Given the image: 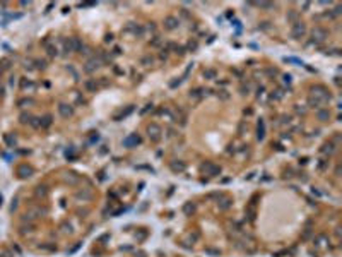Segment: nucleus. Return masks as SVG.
Returning a JSON list of instances; mask_svg holds the SVG:
<instances>
[{
    "instance_id": "obj_1",
    "label": "nucleus",
    "mask_w": 342,
    "mask_h": 257,
    "mask_svg": "<svg viewBox=\"0 0 342 257\" xmlns=\"http://www.w3.org/2000/svg\"><path fill=\"white\" fill-rule=\"evenodd\" d=\"M311 96H313V98H316L318 101H321V105H323V103H327L328 99L332 98V96H330V93L327 91V88H325V86H320V84H318V86H313V88H311Z\"/></svg>"
},
{
    "instance_id": "obj_2",
    "label": "nucleus",
    "mask_w": 342,
    "mask_h": 257,
    "mask_svg": "<svg viewBox=\"0 0 342 257\" xmlns=\"http://www.w3.org/2000/svg\"><path fill=\"white\" fill-rule=\"evenodd\" d=\"M305 33H306V26L303 24V22L296 21L293 24V29H291V36H293L294 40H299V38H303L305 36Z\"/></svg>"
},
{
    "instance_id": "obj_3",
    "label": "nucleus",
    "mask_w": 342,
    "mask_h": 257,
    "mask_svg": "<svg viewBox=\"0 0 342 257\" xmlns=\"http://www.w3.org/2000/svg\"><path fill=\"white\" fill-rule=\"evenodd\" d=\"M103 65V60L98 57V58H91V60H87V63H86V67H84V70L87 72V74H91V72H94V70H98L99 67Z\"/></svg>"
},
{
    "instance_id": "obj_4",
    "label": "nucleus",
    "mask_w": 342,
    "mask_h": 257,
    "mask_svg": "<svg viewBox=\"0 0 342 257\" xmlns=\"http://www.w3.org/2000/svg\"><path fill=\"white\" fill-rule=\"evenodd\" d=\"M325 38H327V31L323 28H313V31H311V40H313V43H321L325 41Z\"/></svg>"
},
{
    "instance_id": "obj_5",
    "label": "nucleus",
    "mask_w": 342,
    "mask_h": 257,
    "mask_svg": "<svg viewBox=\"0 0 342 257\" xmlns=\"http://www.w3.org/2000/svg\"><path fill=\"white\" fill-rule=\"evenodd\" d=\"M147 132H149V137L152 141H157L159 139V134H161V127L157 124H150L149 127H147Z\"/></svg>"
},
{
    "instance_id": "obj_6",
    "label": "nucleus",
    "mask_w": 342,
    "mask_h": 257,
    "mask_svg": "<svg viewBox=\"0 0 342 257\" xmlns=\"http://www.w3.org/2000/svg\"><path fill=\"white\" fill-rule=\"evenodd\" d=\"M202 170H204L207 175H212V177H216V175L221 173V168L216 166V165H212V163H205V165H202Z\"/></svg>"
},
{
    "instance_id": "obj_7",
    "label": "nucleus",
    "mask_w": 342,
    "mask_h": 257,
    "mask_svg": "<svg viewBox=\"0 0 342 257\" xmlns=\"http://www.w3.org/2000/svg\"><path fill=\"white\" fill-rule=\"evenodd\" d=\"M180 26V19H176L175 15H168L166 19H164V28L166 29H175Z\"/></svg>"
},
{
    "instance_id": "obj_8",
    "label": "nucleus",
    "mask_w": 342,
    "mask_h": 257,
    "mask_svg": "<svg viewBox=\"0 0 342 257\" xmlns=\"http://www.w3.org/2000/svg\"><path fill=\"white\" fill-rule=\"evenodd\" d=\"M140 142V137L137 135V134H132V135H128V137H125L123 139V146L125 147H132V146H137Z\"/></svg>"
},
{
    "instance_id": "obj_9",
    "label": "nucleus",
    "mask_w": 342,
    "mask_h": 257,
    "mask_svg": "<svg viewBox=\"0 0 342 257\" xmlns=\"http://www.w3.org/2000/svg\"><path fill=\"white\" fill-rule=\"evenodd\" d=\"M58 111H60V115L63 118H68L70 115H72V111H74V110H72V106H70V105L60 103V105H58Z\"/></svg>"
},
{
    "instance_id": "obj_10",
    "label": "nucleus",
    "mask_w": 342,
    "mask_h": 257,
    "mask_svg": "<svg viewBox=\"0 0 342 257\" xmlns=\"http://www.w3.org/2000/svg\"><path fill=\"white\" fill-rule=\"evenodd\" d=\"M316 117H318V120L325 122V120H328V117H330V111L328 110H318L316 111Z\"/></svg>"
},
{
    "instance_id": "obj_11",
    "label": "nucleus",
    "mask_w": 342,
    "mask_h": 257,
    "mask_svg": "<svg viewBox=\"0 0 342 257\" xmlns=\"http://www.w3.org/2000/svg\"><path fill=\"white\" fill-rule=\"evenodd\" d=\"M70 41H72V48H74V52H81V48L84 46L79 38H70Z\"/></svg>"
},
{
    "instance_id": "obj_12",
    "label": "nucleus",
    "mask_w": 342,
    "mask_h": 257,
    "mask_svg": "<svg viewBox=\"0 0 342 257\" xmlns=\"http://www.w3.org/2000/svg\"><path fill=\"white\" fill-rule=\"evenodd\" d=\"M84 86H86V89H87V91H92V93H94L96 88H98L96 81H91V79H89V81H86V82H84Z\"/></svg>"
},
{
    "instance_id": "obj_13",
    "label": "nucleus",
    "mask_w": 342,
    "mask_h": 257,
    "mask_svg": "<svg viewBox=\"0 0 342 257\" xmlns=\"http://www.w3.org/2000/svg\"><path fill=\"white\" fill-rule=\"evenodd\" d=\"M257 137H258L260 141L265 137V127H263V122H262V120L258 122V134H257Z\"/></svg>"
},
{
    "instance_id": "obj_14",
    "label": "nucleus",
    "mask_w": 342,
    "mask_h": 257,
    "mask_svg": "<svg viewBox=\"0 0 342 257\" xmlns=\"http://www.w3.org/2000/svg\"><path fill=\"white\" fill-rule=\"evenodd\" d=\"M217 204H219V209H228L231 206V199H229V197H224V199L221 202H217Z\"/></svg>"
},
{
    "instance_id": "obj_15",
    "label": "nucleus",
    "mask_w": 342,
    "mask_h": 257,
    "mask_svg": "<svg viewBox=\"0 0 342 257\" xmlns=\"http://www.w3.org/2000/svg\"><path fill=\"white\" fill-rule=\"evenodd\" d=\"M40 125H43V127H50V125H51V115H45V117L40 120Z\"/></svg>"
},
{
    "instance_id": "obj_16",
    "label": "nucleus",
    "mask_w": 342,
    "mask_h": 257,
    "mask_svg": "<svg viewBox=\"0 0 342 257\" xmlns=\"http://www.w3.org/2000/svg\"><path fill=\"white\" fill-rule=\"evenodd\" d=\"M204 77L205 79H216V70L214 69H205L204 70Z\"/></svg>"
},
{
    "instance_id": "obj_17",
    "label": "nucleus",
    "mask_w": 342,
    "mask_h": 257,
    "mask_svg": "<svg viewBox=\"0 0 342 257\" xmlns=\"http://www.w3.org/2000/svg\"><path fill=\"white\" fill-rule=\"evenodd\" d=\"M202 93H207V91L202 89V88H197V89L190 91V96H192V98H200V96H202Z\"/></svg>"
},
{
    "instance_id": "obj_18",
    "label": "nucleus",
    "mask_w": 342,
    "mask_h": 257,
    "mask_svg": "<svg viewBox=\"0 0 342 257\" xmlns=\"http://www.w3.org/2000/svg\"><path fill=\"white\" fill-rule=\"evenodd\" d=\"M152 62H154V58L150 55H145L140 58V63H142V65H152Z\"/></svg>"
},
{
    "instance_id": "obj_19",
    "label": "nucleus",
    "mask_w": 342,
    "mask_h": 257,
    "mask_svg": "<svg viewBox=\"0 0 342 257\" xmlns=\"http://www.w3.org/2000/svg\"><path fill=\"white\" fill-rule=\"evenodd\" d=\"M171 170H173V172H183L185 165L183 163H171Z\"/></svg>"
},
{
    "instance_id": "obj_20",
    "label": "nucleus",
    "mask_w": 342,
    "mask_h": 257,
    "mask_svg": "<svg viewBox=\"0 0 342 257\" xmlns=\"http://www.w3.org/2000/svg\"><path fill=\"white\" fill-rule=\"evenodd\" d=\"M308 105H310V106H315V108H318V106L321 105V101H318V99H316V98H313V96H310V98H308Z\"/></svg>"
},
{
    "instance_id": "obj_21",
    "label": "nucleus",
    "mask_w": 342,
    "mask_h": 257,
    "mask_svg": "<svg viewBox=\"0 0 342 257\" xmlns=\"http://www.w3.org/2000/svg\"><path fill=\"white\" fill-rule=\"evenodd\" d=\"M193 209H195V208H193V204H192V202H186V204L183 206V213H185V214H192V213H193Z\"/></svg>"
},
{
    "instance_id": "obj_22",
    "label": "nucleus",
    "mask_w": 342,
    "mask_h": 257,
    "mask_svg": "<svg viewBox=\"0 0 342 257\" xmlns=\"http://www.w3.org/2000/svg\"><path fill=\"white\" fill-rule=\"evenodd\" d=\"M334 144L332 142H328V144H325V146L321 147V153H334Z\"/></svg>"
},
{
    "instance_id": "obj_23",
    "label": "nucleus",
    "mask_w": 342,
    "mask_h": 257,
    "mask_svg": "<svg viewBox=\"0 0 342 257\" xmlns=\"http://www.w3.org/2000/svg\"><path fill=\"white\" fill-rule=\"evenodd\" d=\"M19 173H21V177H29V175H31V168L21 166V168H19Z\"/></svg>"
},
{
    "instance_id": "obj_24",
    "label": "nucleus",
    "mask_w": 342,
    "mask_h": 257,
    "mask_svg": "<svg viewBox=\"0 0 342 257\" xmlns=\"http://www.w3.org/2000/svg\"><path fill=\"white\" fill-rule=\"evenodd\" d=\"M258 7H260V9H272V7H274V4H270V2H260Z\"/></svg>"
},
{
    "instance_id": "obj_25",
    "label": "nucleus",
    "mask_w": 342,
    "mask_h": 257,
    "mask_svg": "<svg viewBox=\"0 0 342 257\" xmlns=\"http://www.w3.org/2000/svg\"><path fill=\"white\" fill-rule=\"evenodd\" d=\"M296 17H298V10H291V12L287 14V19H289V21H296Z\"/></svg>"
},
{
    "instance_id": "obj_26",
    "label": "nucleus",
    "mask_w": 342,
    "mask_h": 257,
    "mask_svg": "<svg viewBox=\"0 0 342 257\" xmlns=\"http://www.w3.org/2000/svg\"><path fill=\"white\" fill-rule=\"evenodd\" d=\"M217 96L221 98V99H228V98H229V94H228V91L221 89V91H219V93H217Z\"/></svg>"
},
{
    "instance_id": "obj_27",
    "label": "nucleus",
    "mask_w": 342,
    "mask_h": 257,
    "mask_svg": "<svg viewBox=\"0 0 342 257\" xmlns=\"http://www.w3.org/2000/svg\"><path fill=\"white\" fill-rule=\"evenodd\" d=\"M181 81H183V79H180V77H178L176 81H171V82H170V88H176V86H180V84H181Z\"/></svg>"
},
{
    "instance_id": "obj_28",
    "label": "nucleus",
    "mask_w": 342,
    "mask_h": 257,
    "mask_svg": "<svg viewBox=\"0 0 342 257\" xmlns=\"http://www.w3.org/2000/svg\"><path fill=\"white\" fill-rule=\"evenodd\" d=\"M48 55H51V57L57 55V48L55 46H48Z\"/></svg>"
},
{
    "instance_id": "obj_29",
    "label": "nucleus",
    "mask_w": 342,
    "mask_h": 257,
    "mask_svg": "<svg viewBox=\"0 0 342 257\" xmlns=\"http://www.w3.org/2000/svg\"><path fill=\"white\" fill-rule=\"evenodd\" d=\"M188 50H192V52H193V50H197V41H190V43H188Z\"/></svg>"
},
{
    "instance_id": "obj_30",
    "label": "nucleus",
    "mask_w": 342,
    "mask_h": 257,
    "mask_svg": "<svg viewBox=\"0 0 342 257\" xmlns=\"http://www.w3.org/2000/svg\"><path fill=\"white\" fill-rule=\"evenodd\" d=\"M45 194H46L45 187H38V195H45Z\"/></svg>"
},
{
    "instance_id": "obj_31",
    "label": "nucleus",
    "mask_w": 342,
    "mask_h": 257,
    "mask_svg": "<svg viewBox=\"0 0 342 257\" xmlns=\"http://www.w3.org/2000/svg\"><path fill=\"white\" fill-rule=\"evenodd\" d=\"M176 53L183 55V53H185V48H183V46H176Z\"/></svg>"
},
{
    "instance_id": "obj_32",
    "label": "nucleus",
    "mask_w": 342,
    "mask_h": 257,
    "mask_svg": "<svg viewBox=\"0 0 342 257\" xmlns=\"http://www.w3.org/2000/svg\"><path fill=\"white\" fill-rule=\"evenodd\" d=\"M209 254H214V256H219V250H214V249H207Z\"/></svg>"
},
{
    "instance_id": "obj_33",
    "label": "nucleus",
    "mask_w": 342,
    "mask_h": 257,
    "mask_svg": "<svg viewBox=\"0 0 342 257\" xmlns=\"http://www.w3.org/2000/svg\"><path fill=\"white\" fill-rule=\"evenodd\" d=\"M31 103H33L31 99H22V101H21V105H31Z\"/></svg>"
},
{
    "instance_id": "obj_34",
    "label": "nucleus",
    "mask_w": 342,
    "mask_h": 257,
    "mask_svg": "<svg viewBox=\"0 0 342 257\" xmlns=\"http://www.w3.org/2000/svg\"><path fill=\"white\" fill-rule=\"evenodd\" d=\"M111 40H113V35H106V38H104V41H111Z\"/></svg>"
},
{
    "instance_id": "obj_35",
    "label": "nucleus",
    "mask_w": 342,
    "mask_h": 257,
    "mask_svg": "<svg viewBox=\"0 0 342 257\" xmlns=\"http://www.w3.org/2000/svg\"><path fill=\"white\" fill-rule=\"evenodd\" d=\"M270 26H269V22H262V29H269Z\"/></svg>"
},
{
    "instance_id": "obj_36",
    "label": "nucleus",
    "mask_w": 342,
    "mask_h": 257,
    "mask_svg": "<svg viewBox=\"0 0 342 257\" xmlns=\"http://www.w3.org/2000/svg\"><path fill=\"white\" fill-rule=\"evenodd\" d=\"M152 45H159V36H156V38L152 40Z\"/></svg>"
},
{
    "instance_id": "obj_37",
    "label": "nucleus",
    "mask_w": 342,
    "mask_h": 257,
    "mask_svg": "<svg viewBox=\"0 0 342 257\" xmlns=\"http://www.w3.org/2000/svg\"><path fill=\"white\" fill-rule=\"evenodd\" d=\"M284 82H287V84L291 82V76H284Z\"/></svg>"
}]
</instances>
